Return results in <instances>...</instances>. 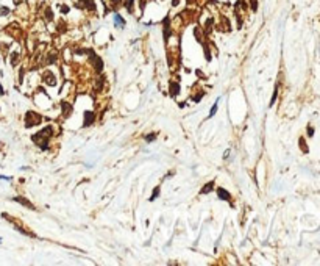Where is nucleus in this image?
Masks as SVG:
<instances>
[{"label": "nucleus", "instance_id": "obj_10", "mask_svg": "<svg viewBox=\"0 0 320 266\" xmlns=\"http://www.w3.org/2000/svg\"><path fill=\"white\" fill-rule=\"evenodd\" d=\"M250 3H251V9H253V11H256V6H258L256 0H250Z\"/></svg>", "mask_w": 320, "mask_h": 266}, {"label": "nucleus", "instance_id": "obj_4", "mask_svg": "<svg viewBox=\"0 0 320 266\" xmlns=\"http://www.w3.org/2000/svg\"><path fill=\"white\" fill-rule=\"evenodd\" d=\"M114 24H116L117 28H124V27H125V19H124L122 16L116 14V16H114Z\"/></svg>", "mask_w": 320, "mask_h": 266}, {"label": "nucleus", "instance_id": "obj_7", "mask_svg": "<svg viewBox=\"0 0 320 266\" xmlns=\"http://www.w3.org/2000/svg\"><path fill=\"white\" fill-rule=\"evenodd\" d=\"M217 108H219V100H216V103L212 105V110H211V113H209V117H212V116L217 113Z\"/></svg>", "mask_w": 320, "mask_h": 266}, {"label": "nucleus", "instance_id": "obj_13", "mask_svg": "<svg viewBox=\"0 0 320 266\" xmlns=\"http://www.w3.org/2000/svg\"><path fill=\"white\" fill-rule=\"evenodd\" d=\"M178 2H180V0H172V5H173V6H177V5H178Z\"/></svg>", "mask_w": 320, "mask_h": 266}, {"label": "nucleus", "instance_id": "obj_12", "mask_svg": "<svg viewBox=\"0 0 320 266\" xmlns=\"http://www.w3.org/2000/svg\"><path fill=\"white\" fill-rule=\"evenodd\" d=\"M312 131H314V130H312V127H308V135H309V136H312V135H314Z\"/></svg>", "mask_w": 320, "mask_h": 266}, {"label": "nucleus", "instance_id": "obj_8", "mask_svg": "<svg viewBox=\"0 0 320 266\" xmlns=\"http://www.w3.org/2000/svg\"><path fill=\"white\" fill-rule=\"evenodd\" d=\"M159 191H161V190H159V186H156V188L153 190V196L150 197V199H152V201H153V199H156V197H158V194H159Z\"/></svg>", "mask_w": 320, "mask_h": 266}, {"label": "nucleus", "instance_id": "obj_11", "mask_svg": "<svg viewBox=\"0 0 320 266\" xmlns=\"http://www.w3.org/2000/svg\"><path fill=\"white\" fill-rule=\"evenodd\" d=\"M155 138H156V133H152V135H149V136H145V139H147V141H153Z\"/></svg>", "mask_w": 320, "mask_h": 266}, {"label": "nucleus", "instance_id": "obj_5", "mask_svg": "<svg viewBox=\"0 0 320 266\" xmlns=\"http://www.w3.org/2000/svg\"><path fill=\"white\" fill-rule=\"evenodd\" d=\"M14 201H16V202H19V204H22V205H25V207H28L30 210H34V208H33V205H31L28 201H27V199H23V197H16Z\"/></svg>", "mask_w": 320, "mask_h": 266}, {"label": "nucleus", "instance_id": "obj_3", "mask_svg": "<svg viewBox=\"0 0 320 266\" xmlns=\"http://www.w3.org/2000/svg\"><path fill=\"white\" fill-rule=\"evenodd\" d=\"M178 92H180V85L177 82H170V94H172V97H177Z\"/></svg>", "mask_w": 320, "mask_h": 266}, {"label": "nucleus", "instance_id": "obj_6", "mask_svg": "<svg viewBox=\"0 0 320 266\" xmlns=\"http://www.w3.org/2000/svg\"><path fill=\"white\" fill-rule=\"evenodd\" d=\"M212 188H214V183H212V182H209V183H206V185H205V188H203L202 191H200V194H206V193H211V191H212Z\"/></svg>", "mask_w": 320, "mask_h": 266}, {"label": "nucleus", "instance_id": "obj_2", "mask_svg": "<svg viewBox=\"0 0 320 266\" xmlns=\"http://www.w3.org/2000/svg\"><path fill=\"white\" fill-rule=\"evenodd\" d=\"M217 194H219V199H223V201H231L230 193L226 191V190H223V188H219L217 190Z\"/></svg>", "mask_w": 320, "mask_h": 266}, {"label": "nucleus", "instance_id": "obj_14", "mask_svg": "<svg viewBox=\"0 0 320 266\" xmlns=\"http://www.w3.org/2000/svg\"><path fill=\"white\" fill-rule=\"evenodd\" d=\"M0 94L3 96V88H2V85H0Z\"/></svg>", "mask_w": 320, "mask_h": 266}, {"label": "nucleus", "instance_id": "obj_1", "mask_svg": "<svg viewBox=\"0 0 320 266\" xmlns=\"http://www.w3.org/2000/svg\"><path fill=\"white\" fill-rule=\"evenodd\" d=\"M84 119H86L84 125L88 127V125H91L92 122H94V119H95V114L92 113V111H84Z\"/></svg>", "mask_w": 320, "mask_h": 266}, {"label": "nucleus", "instance_id": "obj_9", "mask_svg": "<svg viewBox=\"0 0 320 266\" xmlns=\"http://www.w3.org/2000/svg\"><path fill=\"white\" fill-rule=\"evenodd\" d=\"M8 13H9V9L6 6H2V9H0V16H6Z\"/></svg>", "mask_w": 320, "mask_h": 266}]
</instances>
